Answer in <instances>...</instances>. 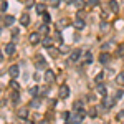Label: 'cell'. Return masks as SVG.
Returning a JSON list of instances; mask_svg holds the SVG:
<instances>
[{
    "instance_id": "6da1fadb",
    "label": "cell",
    "mask_w": 124,
    "mask_h": 124,
    "mask_svg": "<svg viewBox=\"0 0 124 124\" xmlns=\"http://www.w3.org/2000/svg\"><path fill=\"white\" fill-rule=\"evenodd\" d=\"M85 116H86L85 109H83V111H75L73 114L70 116V119H71V123H73V124H81L83 121H85Z\"/></svg>"
},
{
    "instance_id": "7a4b0ae2",
    "label": "cell",
    "mask_w": 124,
    "mask_h": 124,
    "mask_svg": "<svg viewBox=\"0 0 124 124\" xmlns=\"http://www.w3.org/2000/svg\"><path fill=\"white\" fill-rule=\"evenodd\" d=\"M35 66L38 68V70H46V61H45V58L41 56V55L35 56Z\"/></svg>"
},
{
    "instance_id": "3957f363",
    "label": "cell",
    "mask_w": 124,
    "mask_h": 124,
    "mask_svg": "<svg viewBox=\"0 0 124 124\" xmlns=\"http://www.w3.org/2000/svg\"><path fill=\"white\" fill-rule=\"evenodd\" d=\"M81 55H83V51H81L79 48H76V50H73V51L70 53V61H71V63H76V61H79V58H81Z\"/></svg>"
},
{
    "instance_id": "277c9868",
    "label": "cell",
    "mask_w": 124,
    "mask_h": 124,
    "mask_svg": "<svg viewBox=\"0 0 124 124\" xmlns=\"http://www.w3.org/2000/svg\"><path fill=\"white\" fill-rule=\"evenodd\" d=\"M58 96H60L61 99H65V98H68V96H70V88H68L66 85L60 86V91H58Z\"/></svg>"
},
{
    "instance_id": "5b68a950",
    "label": "cell",
    "mask_w": 124,
    "mask_h": 124,
    "mask_svg": "<svg viewBox=\"0 0 124 124\" xmlns=\"http://www.w3.org/2000/svg\"><path fill=\"white\" fill-rule=\"evenodd\" d=\"M109 61H111V55H109L108 51H103V53L99 55V63H101V65H108Z\"/></svg>"
},
{
    "instance_id": "8992f818",
    "label": "cell",
    "mask_w": 124,
    "mask_h": 124,
    "mask_svg": "<svg viewBox=\"0 0 124 124\" xmlns=\"http://www.w3.org/2000/svg\"><path fill=\"white\" fill-rule=\"evenodd\" d=\"M8 75L13 78V79L18 76V75H20V68H18V65H12V66L8 68Z\"/></svg>"
},
{
    "instance_id": "52a82bcc",
    "label": "cell",
    "mask_w": 124,
    "mask_h": 124,
    "mask_svg": "<svg viewBox=\"0 0 124 124\" xmlns=\"http://www.w3.org/2000/svg\"><path fill=\"white\" fill-rule=\"evenodd\" d=\"M45 81L46 83H53L55 81V71L53 70H45Z\"/></svg>"
},
{
    "instance_id": "ba28073f",
    "label": "cell",
    "mask_w": 124,
    "mask_h": 124,
    "mask_svg": "<svg viewBox=\"0 0 124 124\" xmlns=\"http://www.w3.org/2000/svg\"><path fill=\"white\" fill-rule=\"evenodd\" d=\"M114 104H116V101L113 98H111V99H109V98H104V101H103V108H104V109H111Z\"/></svg>"
},
{
    "instance_id": "9c48e42d",
    "label": "cell",
    "mask_w": 124,
    "mask_h": 124,
    "mask_svg": "<svg viewBox=\"0 0 124 124\" xmlns=\"http://www.w3.org/2000/svg\"><path fill=\"white\" fill-rule=\"evenodd\" d=\"M13 53H15V43L10 41L5 45V55H13Z\"/></svg>"
},
{
    "instance_id": "30bf717a",
    "label": "cell",
    "mask_w": 124,
    "mask_h": 124,
    "mask_svg": "<svg viewBox=\"0 0 124 124\" xmlns=\"http://www.w3.org/2000/svg\"><path fill=\"white\" fill-rule=\"evenodd\" d=\"M15 23V17H12V15H5L3 17V25L5 27H12Z\"/></svg>"
},
{
    "instance_id": "8fae6325",
    "label": "cell",
    "mask_w": 124,
    "mask_h": 124,
    "mask_svg": "<svg viewBox=\"0 0 124 124\" xmlns=\"http://www.w3.org/2000/svg\"><path fill=\"white\" fill-rule=\"evenodd\" d=\"M17 116H18L20 119H27V117H28V108H20Z\"/></svg>"
},
{
    "instance_id": "7c38bea8",
    "label": "cell",
    "mask_w": 124,
    "mask_h": 124,
    "mask_svg": "<svg viewBox=\"0 0 124 124\" xmlns=\"http://www.w3.org/2000/svg\"><path fill=\"white\" fill-rule=\"evenodd\" d=\"M96 93H99L101 96H106V86L103 85V83H96Z\"/></svg>"
},
{
    "instance_id": "4fadbf2b",
    "label": "cell",
    "mask_w": 124,
    "mask_h": 124,
    "mask_svg": "<svg viewBox=\"0 0 124 124\" xmlns=\"http://www.w3.org/2000/svg\"><path fill=\"white\" fill-rule=\"evenodd\" d=\"M85 25H86L85 20H81V18H76L75 22H73V27H75L76 30H83V28H85Z\"/></svg>"
},
{
    "instance_id": "5bb4252c",
    "label": "cell",
    "mask_w": 124,
    "mask_h": 124,
    "mask_svg": "<svg viewBox=\"0 0 124 124\" xmlns=\"http://www.w3.org/2000/svg\"><path fill=\"white\" fill-rule=\"evenodd\" d=\"M85 109V101H75L73 103V111H83Z\"/></svg>"
},
{
    "instance_id": "9a60e30c",
    "label": "cell",
    "mask_w": 124,
    "mask_h": 124,
    "mask_svg": "<svg viewBox=\"0 0 124 124\" xmlns=\"http://www.w3.org/2000/svg\"><path fill=\"white\" fill-rule=\"evenodd\" d=\"M41 45H43L45 48H50V46H53V40L50 38L48 35H45V38L41 40Z\"/></svg>"
},
{
    "instance_id": "2e32d148",
    "label": "cell",
    "mask_w": 124,
    "mask_h": 124,
    "mask_svg": "<svg viewBox=\"0 0 124 124\" xmlns=\"http://www.w3.org/2000/svg\"><path fill=\"white\" fill-rule=\"evenodd\" d=\"M20 23H22L23 27H28V25H30V17H28V13H23V15L20 17Z\"/></svg>"
},
{
    "instance_id": "e0dca14e",
    "label": "cell",
    "mask_w": 124,
    "mask_h": 124,
    "mask_svg": "<svg viewBox=\"0 0 124 124\" xmlns=\"http://www.w3.org/2000/svg\"><path fill=\"white\" fill-rule=\"evenodd\" d=\"M83 63H86V65H91L93 63V55H91V51H86L85 56H83Z\"/></svg>"
},
{
    "instance_id": "ac0fdd59",
    "label": "cell",
    "mask_w": 124,
    "mask_h": 124,
    "mask_svg": "<svg viewBox=\"0 0 124 124\" xmlns=\"http://www.w3.org/2000/svg\"><path fill=\"white\" fill-rule=\"evenodd\" d=\"M28 40H30V43H31V45H37V43L40 41V33H38V31H37V33H31Z\"/></svg>"
},
{
    "instance_id": "d6986e66",
    "label": "cell",
    "mask_w": 124,
    "mask_h": 124,
    "mask_svg": "<svg viewBox=\"0 0 124 124\" xmlns=\"http://www.w3.org/2000/svg\"><path fill=\"white\" fill-rule=\"evenodd\" d=\"M38 33H40V35H48V33H50V27H48V23H43V25H40Z\"/></svg>"
},
{
    "instance_id": "ffe728a7",
    "label": "cell",
    "mask_w": 124,
    "mask_h": 124,
    "mask_svg": "<svg viewBox=\"0 0 124 124\" xmlns=\"http://www.w3.org/2000/svg\"><path fill=\"white\" fill-rule=\"evenodd\" d=\"M28 93H30V96H31V98L38 96V93H40V86H31V88L28 89Z\"/></svg>"
},
{
    "instance_id": "44dd1931",
    "label": "cell",
    "mask_w": 124,
    "mask_h": 124,
    "mask_svg": "<svg viewBox=\"0 0 124 124\" xmlns=\"http://www.w3.org/2000/svg\"><path fill=\"white\" fill-rule=\"evenodd\" d=\"M30 106H31V108H40V106H41V99L35 96V98L30 101Z\"/></svg>"
},
{
    "instance_id": "7402d4cb",
    "label": "cell",
    "mask_w": 124,
    "mask_h": 124,
    "mask_svg": "<svg viewBox=\"0 0 124 124\" xmlns=\"http://www.w3.org/2000/svg\"><path fill=\"white\" fill-rule=\"evenodd\" d=\"M109 8H111V12H114V13L119 10V5H117L116 0H109Z\"/></svg>"
},
{
    "instance_id": "603a6c76",
    "label": "cell",
    "mask_w": 124,
    "mask_h": 124,
    "mask_svg": "<svg viewBox=\"0 0 124 124\" xmlns=\"http://www.w3.org/2000/svg\"><path fill=\"white\" fill-rule=\"evenodd\" d=\"M116 83L121 85V86H124V71H121V73L116 76Z\"/></svg>"
},
{
    "instance_id": "cb8c5ba5",
    "label": "cell",
    "mask_w": 124,
    "mask_h": 124,
    "mask_svg": "<svg viewBox=\"0 0 124 124\" xmlns=\"http://www.w3.org/2000/svg\"><path fill=\"white\" fill-rule=\"evenodd\" d=\"M10 99H12V103H15V104H17V103L20 101V94H18V91H13V94L10 96Z\"/></svg>"
},
{
    "instance_id": "d4e9b609",
    "label": "cell",
    "mask_w": 124,
    "mask_h": 124,
    "mask_svg": "<svg viewBox=\"0 0 124 124\" xmlns=\"http://www.w3.org/2000/svg\"><path fill=\"white\" fill-rule=\"evenodd\" d=\"M48 51H50V55H51L53 58H58V55H60V51H58L56 48H53V46H50V48H48Z\"/></svg>"
},
{
    "instance_id": "484cf974",
    "label": "cell",
    "mask_w": 124,
    "mask_h": 124,
    "mask_svg": "<svg viewBox=\"0 0 124 124\" xmlns=\"http://www.w3.org/2000/svg\"><path fill=\"white\" fill-rule=\"evenodd\" d=\"M35 8H37V13L43 15V13H45V3H38V5H37Z\"/></svg>"
},
{
    "instance_id": "4316f807",
    "label": "cell",
    "mask_w": 124,
    "mask_h": 124,
    "mask_svg": "<svg viewBox=\"0 0 124 124\" xmlns=\"http://www.w3.org/2000/svg\"><path fill=\"white\" fill-rule=\"evenodd\" d=\"M10 88H12L13 91H20V85L15 81V79H13V81H10Z\"/></svg>"
},
{
    "instance_id": "83f0119b",
    "label": "cell",
    "mask_w": 124,
    "mask_h": 124,
    "mask_svg": "<svg viewBox=\"0 0 124 124\" xmlns=\"http://www.w3.org/2000/svg\"><path fill=\"white\" fill-rule=\"evenodd\" d=\"M73 3H75L76 8H83V7H85V0H75Z\"/></svg>"
},
{
    "instance_id": "f1b7e54d",
    "label": "cell",
    "mask_w": 124,
    "mask_h": 124,
    "mask_svg": "<svg viewBox=\"0 0 124 124\" xmlns=\"http://www.w3.org/2000/svg\"><path fill=\"white\" fill-rule=\"evenodd\" d=\"M103 78H104V73H98L94 78V81L96 83H103Z\"/></svg>"
},
{
    "instance_id": "f546056e",
    "label": "cell",
    "mask_w": 124,
    "mask_h": 124,
    "mask_svg": "<svg viewBox=\"0 0 124 124\" xmlns=\"http://www.w3.org/2000/svg\"><path fill=\"white\" fill-rule=\"evenodd\" d=\"M48 93H50V88H40V93H38V94H41V96H46Z\"/></svg>"
},
{
    "instance_id": "4dcf8cb0",
    "label": "cell",
    "mask_w": 124,
    "mask_h": 124,
    "mask_svg": "<svg viewBox=\"0 0 124 124\" xmlns=\"http://www.w3.org/2000/svg\"><path fill=\"white\" fill-rule=\"evenodd\" d=\"M89 116H91V117H96V116H98V109H96L94 106L89 109Z\"/></svg>"
},
{
    "instance_id": "1f68e13d",
    "label": "cell",
    "mask_w": 124,
    "mask_h": 124,
    "mask_svg": "<svg viewBox=\"0 0 124 124\" xmlns=\"http://www.w3.org/2000/svg\"><path fill=\"white\" fill-rule=\"evenodd\" d=\"M88 5L89 7H98L99 5V0H88Z\"/></svg>"
},
{
    "instance_id": "d6a6232c",
    "label": "cell",
    "mask_w": 124,
    "mask_h": 124,
    "mask_svg": "<svg viewBox=\"0 0 124 124\" xmlns=\"http://www.w3.org/2000/svg\"><path fill=\"white\" fill-rule=\"evenodd\" d=\"M78 18H81V20H85L86 18V13H85V10H78Z\"/></svg>"
},
{
    "instance_id": "836d02e7",
    "label": "cell",
    "mask_w": 124,
    "mask_h": 124,
    "mask_svg": "<svg viewBox=\"0 0 124 124\" xmlns=\"http://www.w3.org/2000/svg\"><path fill=\"white\" fill-rule=\"evenodd\" d=\"M50 13H46V12H45V13H43V22H45V23H50Z\"/></svg>"
},
{
    "instance_id": "e575fe53",
    "label": "cell",
    "mask_w": 124,
    "mask_h": 124,
    "mask_svg": "<svg viewBox=\"0 0 124 124\" xmlns=\"http://www.w3.org/2000/svg\"><path fill=\"white\" fill-rule=\"evenodd\" d=\"M60 3H61L60 0H50V5L51 7H60Z\"/></svg>"
},
{
    "instance_id": "d590c367",
    "label": "cell",
    "mask_w": 124,
    "mask_h": 124,
    "mask_svg": "<svg viewBox=\"0 0 124 124\" xmlns=\"http://www.w3.org/2000/svg\"><path fill=\"white\" fill-rule=\"evenodd\" d=\"M7 8H8V3H7V2H2V5H0V10H2V12H5Z\"/></svg>"
},
{
    "instance_id": "8d00e7d4",
    "label": "cell",
    "mask_w": 124,
    "mask_h": 124,
    "mask_svg": "<svg viewBox=\"0 0 124 124\" xmlns=\"http://www.w3.org/2000/svg\"><path fill=\"white\" fill-rule=\"evenodd\" d=\"M65 27H68V20H61L60 22V28H65Z\"/></svg>"
},
{
    "instance_id": "74e56055",
    "label": "cell",
    "mask_w": 124,
    "mask_h": 124,
    "mask_svg": "<svg viewBox=\"0 0 124 124\" xmlns=\"http://www.w3.org/2000/svg\"><path fill=\"white\" fill-rule=\"evenodd\" d=\"M56 41L58 43H63V37L60 35V31H56Z\"/></svg>"
},
{
    "instance_id": "f35d334b",
    "label": "cell",
    "mask_w": 124,
    "mask_h": 124,
    "mask_svg": "<svg viewBox=\"0 0 124 124\" xmlns=\"http://www.w3.org/2000/svg\"><path fill=\"white\" fill-rule=\"evenodd\" d=\"M117 55H119V56H123V55H124V46H119V50H117Z\"/></svg>"
},
{
    "instance_id": "ab89813d",
    "label": "cell",
    "mask_w": 124,
    "mask_h": 124,
    "mask_svg": "<svg viewBox=\"0 0 124 124\" xmlns=\"http://www.w3.org/2000/svg\"><path fill=\"white\" fill-rule=\"evenodd\" d=\"M108 28H109V25H108L106 22H103V23H101V30H108Z\"/></svg>"
},
{
    "instance_id": "60d3db41",
    "label": "cell",
    "mask_w": 124,
    "mask_h": 124,
    "mask_svg": "<svg viewBox=\"0 0 124 124\" xmlns=\"http://www.w3.org/2000/svg\"><path fill=\"white\" fill-rule=\"evenodd\" d=\"M109 46H111V43H104V45H103V50H104V51H106V50H108V48H109Z\"/></svg>"
},
{
    "instance_id": "b9f144b4",
    "label": "cell",
    "mask_w": 124,
    "mask_h": 124,
    "mask_svg": "<svg viewBox=\"0 0 124 124\" xmlns=\"http://www.w3.org/2000/svg\"><path fill=\"white\" fill-rule=\"evenodd\" d=\"M63 119H66V121H68V119H70V113H63Z\"/></svg>"
},
{
    "instance_id": "7bdbcfd3",
    "label": "cell",
    "mask_w": 124,
    "mask_h": 124,
    "mask_svg": "<svg viewBox=\"0 0 124 124\" xmlns=\"http://www.w3.org/2000/svg\"><path fill=\"white\" fill-rule=\"evenodd\" d=\"M123 117H124V109L119 113V114H117V119H123Z\"/></svg>"
},
{
    "instance_id": "ee69618b",
    "label": "cell",
    "mask_w": 124,
    "mask_h": 124,
    "mask_svg": "<svg viewBox=\"0 0 124 124\" xmlns=\"http://www.w3.org/2000/svg\"><path fill=\"white\" fill-rule=\"evenodd\" d=\"M33 7H35L33 2H28V3H27V8H33Z\"/></svg>"
},
{
    "instance_id": "f6af8a7d",
    "label": "cell",
    "mask_w": 124,
    "mask_h": 124,
    "mask_svg": "<svg viewBox=\"0 0 124 124\" xmlns=\"http://www.w3.org/2000/svg\"><path fill=\"white\" fill-rule=\"evenodd\" d=\"M63 2H65V3H73L75 0H63Z\"/></svg>"
},
{
    "instance_id": "bcb514c9",
    "label": "cell",
    "mask_w": 124,
    "mask_h": 124,
    "mask_svg": "<svg viewBox=\"0 0 124 124\" xmlns=\"http://www.w3.org/2000/svg\"><path fill=\"white\" fill-rule=\"evenodd\" d=\"M2 60H3V51L0 50V61H2Z\"/></svg>"
},
{
    "instance_id": "7dc6e473",
    "label": "cell",
    "mask_w": 124,
    "mask_h": 124,
    "mask_svg": "<svg viewBox=\"0 0 124 124\" xmlns=\"http://www.w3.org/2000/svg\"><path fill=\"white\" fill-rule=\"evenodd\" d=\"M38 124H50V123H48V121H40Z\"/></svg>"
},
{
    "instance_id": "c3c4849f",
    "label": "cell",
    "mask_w": 124,
    "mask_h": 124,
    "mask_svg": "<svg viewBox=\"0 0 124 124\" xmlns=\"http://www.w3.org/2000/svg\"><path fill=\"white\" fill-rule=\"evenodd\" d=\"M66 124H73V123H71V121H66Z\"/></svg>"
},
{
    "instance_id": "681fc988",
    "label": "cell",
    "mask_w": 124,
    "mask_h": 124,
    "mask_svg": "<svg viewBox=\"0 0 124 124\" xmlns=\"http://www.w3.org/2000/svg\"><path fill=\"white\" fill-rule=\"evenodd\" d=\"M27 124H33V123H27Z\"/></svg>"
},
{
    "instance_id": "f907efd6",
    "label": "cell",
    "mask_w": 124,
    "mask_h": 124,
    "mask_svg": "<svg viewBox=\"0 0 124 124\" xmlns=\"http://www.w3.org/2000/svg\"><path fill=\"white\" fill-rule=\"evenodd\" d=\"M123 58H124V55H123Z\"/></svg>"
}]
</instances>
